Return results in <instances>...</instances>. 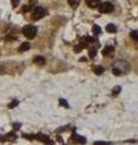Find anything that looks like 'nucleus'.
<instances>
[{
	"label": "nucleus",
	"instance_id": "1",
	"mask_svg": "<svg viewBox=\"0 0 138 145\" xmlns=\"http://www.w3.org/2000/svg\"><path fill=\"white\" fill-rule=\"evenodd\" d=\"M128 69H130V65H128L127 62L118 61V62H115V64L113 67V72L115 76H119L121 74H126V71H128Z\"/></svg>",
	"mask_w": 138,
	"mask_h": 145
},
{
	"label": "nucleus",
	"instance_id": "2",
	"mask_svg": "<svg viewBox=\"0 0 138 145\" xmlns=\"http://www.w3.org/2000/svg\"><path fill=\"white\" fill-rule=\"evenodd\" d=\"M23 138L29 139V140L36 139V140H39V142L45 143V144H47V145H53V143L51 142V139H50L47 135L43 134V133H38V134H23Z\"/></svg>",
	"mask_w": 138,
	"mask_h": 145
},
{
	"label": "nucleus",
	"instance_id": "3",
	"mask_svg": "<svg viewBox=\"0 0 138 145\" xmlns=\"http://www.w3.org/2000/svg\"><path fill=\"white\" fill-rule=\"evenodd\" d=\"M36 31H38L36 27L32 25V24L26 25L24 28L22 29V33L24 34V36H27L28 39H34V38H35V35H36Z\"/></svg>",
	"mask_w": 138,
	"mask_h": 145
},
{
	"label": "nucleus",
	"instance_id": "4",
	"mask_svg": "<svg viewBox=\"0 0 138 145\" xmlns=\"http://www.w3.org/2000/svg\"><path fill=\"white\" fill-rule=\"evenodd\" d=\"M45 16H46V10L44 7L38 6L32 11V18H33L34 21H38V20H40V18H43Z\"/></svg>",
	"mask_w": 138,
	"mask_h": 145
},
{
	"label": "nucleus",
	"instance_id": "5",
	"mask_svg": "<svg viewBox=\"0 0 138 145\" xmlns=\"http://www.w3.org/2000/svg\"><path fill=\"white\" fill-rule=\"evenodd\" d=\"M114 10V5L112 3H103L99 5V12L101 13H109Z\"/></svg>",
	"mask_w": 138,
	"mask_h": 145
},
{
	"label": "nucleus",
	"instance_id": "6",
	"mask_svg": "<svg viewBox=\"0 0 138 145\" xmlns=\"http://www.w3.org/2000/svg\"><path fill=\"white\" fill-rule=\"evenodd\" d=\"M16 139H17V135L15 134V131H12V132L7 133L5 135L0 134V142H15Z\"/></svg>",
	"mask_w": 138,
	"mask_h": 145
},
{
	"label": "nucleus",
	"instance_id": "7",
	"mask_svg": "<svg viewBox=\"0 0 138 145\" xmlns=\"http://www.w3.org/2000/svg\"><path fill=\"white\" fill-rule=\"evenodd\" d=\"M72 140L74 143H76V144H85L86 143V138L82 137V135L76 134V133H74V134L72 135Z\"/></svg>",
	"mask_w": 138,
	"mask_h": 145
},
{
	"label": "nucleus",
	"instance_id": "8",
	"mask_svg": "<svg viewBox=\"0 0 138 145\" xmlns=\"http://www.w3.org/2000/svg\"><path fill=\"white\" fill-rule=\"evenodd\" d=\"M86 4L87 6L91 7V8H96L101 5V0H86Z\"/></svg>",
	"mask_w": 138,
	"mask_h": 145
},
{
	"label": "nucleus",
	"instance_id": "9",
	"mask_svg": "<svg viewBox=\"0 0 138 145\" xmlns=\"http://www.w3.org/2000/svg\"><path fill=\"white\" fill-rule=\"evenodd\" d=\"M113 52H114L113 46H105L103 48V51H102V53L104 54V56H110V54H113Z\"/></svg>",
	"mask_w": 138,
	"mask_h": 145
},
{
	"label": "nucleus",
	"instance_id": "10",
	"mask_svg": "<svg viewBox=\"0 0 138 145\" xmlns=\"http://www.w3.org/2000/svg\"><path fill=\"white\" fill-rule=\"evenodd\" d=\"M30 48V45L28 42H24L22 44L20 47H18V52H24V51H28V50Z\"/></svg>",
	"mask_w": 138,
	"mask_h": 145
},
{
	"label": "nucleus",
	"instance_id": "11",
	"mask_svg": "<svg viewBox=\"0 0 138 145\" xmlns=\"http://www.w3.org/2000/svg\"><path fill=\"white\" fill-rule=\"evenodd\" d=\"M93 71L96 72V75H102L103 72H104V68L102 65H97V67H95Z\"/></svg>",
	"mask_w": 138,
	"mask_h": 145
},
{
	"label": "nucleus",
	"instance_id": "12",
	"mask_svg": "<svg viewBox=\"0 0 138 145\" xmlns=\"http://www.w3.org/2000/svg\"><path fill=\"white\" fill-rule=\"evenodd\" d=\"M34 63H38V64L43 65V64H45V58L41 57V56H36V57L34 58Z\"/></svg>",
	"mask_w": 138,
	"mask_h": 145
},
{
	"label": "nucleus",
	"instance_id": "13",
	"mask_svg": "<svg viewBox=\"0 0 138 145\" xmlns=\"http://www.w3.org/2000/svg\"><path fill=\"white\" fill-rule=\"evenodd\" d=\"M68 1V4L70 5L73 8H76L78 7V5L80 4V0H67Z\"/></svg>",
	"mask_w": 138,
	"mask_h": 145
},
{
	"label": "nucleus",
	"instance_id": "14",
	"mask_svg": "<svg viewBox=\"0 0 138 145\" xmlns=\"http://www.w3.org/2000/svg\"><path fill=\"white\" fill-rule=\"evenodd\" d=\"M92 31H93V34H95L96 36H97V35H99L101 33H102V29H101L97 24H95L93 27H92Z\"/></svg>",
	"mask_w": 138,
	"mask_h": 145
},
{
	"label": "nucleus",
	"instance_id": "15",
	"mask_svg": "<svg viewBox=\"0 0 138 145\" xmlns=\"http://www.w3.org/2000/svg\"><path fill=\"white\" fill-rule=\"evenodd\" d=\"M105 30H107L108 33H115V31H116V27H115L114 24H108Z\"/></svg>",
	"mask_w": 138,
	"mask_h": 145
},
{
	"label": "nucleus",
	"instance_id": "16",
	"mask_svg": "<svg viewBox=\"0 0 138 145\" xmlns=\"http://www.w3.org/2000/svg\"><path fill=\"white\" fill-rule=\"evenodd\" d=\"M120 92H121V86H115V87L113 88V91H112V94L113 96H118Z\"/></svg>",
	"mask_w": 138,
	"mask_h": 145
},
{
	"label": "nucleus",
	"instance_id": "17",
	"mask_svg": "<svg viewBox=\"0 0 138 145\" xmlns=\"http://www.w3.org/2000/svg\"><path fill=\"white\" fill-rule=\"evenodd\" d=\"M96 53H97V50H96L95 47H93V48H90V51H89V57H90V58H95V57H96Z\"/></svg>",
	"mask_w": 138,
	"mask_h": 145
},
{
	"label": "nucleus",
	"instance_id": "18",
	"mask_svg": "<svg viewBox=\"0 0 138 145\" xmlns=\"http://www.w3.org/2000/svg\"><path fill=\"white\" fill-rule=\"evenodd\" d=\"M131 38L135 40V41H138V30H133V31H131Z\"/></svg>",
	"mask_w": 138,
	"mask_h": 145
},
{
	"label": "nucleus",
	"instance_id": "19",
	"mask_svg": "<svg viewBox=\"0 0 138 145\" xmlns=\"http://www.w3.org/2000/svg\"><path fill=\"white\" fill-rule=\"evenodd\" d=\"M58 102H59V104H61V105H62V106H64V108H67V109L69 108V104L67 103V101H66V99H63V98H61V99H59V101H58Z\"/></svg>",
	"mask_w": 138,
	"mask_h": 145
},
{
	"label": "nucleus",
	"instance_id": "20",
	"mask_svg": "<svg viewBox=\"0 0 138 145\" xmlns=\"http://www.w3.org/2000/svg\"><path fill=\"white\" fill-rule=\"evenodd\" d=\"M17 105H18V101H16V99H15V101H12L10 104H9V108L12 109V108H15V106H17Z\"/></svg>",
	"mask_w": 138,
	"mask_h": 145
},
{
	"label": "nucleus",
	"instance_id": "21",
	"mask_svg": "<svg viewBox=\"0 0 138 145\" xmlns=\"http://www.w3.org/2000/svg\"><path fill=\"white\" fill-rule=\"evenodd\" d=\"M93 145H112V143H108V142H95Z\"/></svg>",
	"mask_w": 138,
	"mask_h": 145
},
{
	"label": "nucleus",
	"instance_id": "22",
	"mask_svg": "<svg viewBox=\"0 0 138 145\" xmlns=\"http://www.w3.org/2000/svg\"><path fill=\"white\" fill-rule=\"evenodd\" d=\"M12 126H13V131H16V129H18L21 127V123H13Z\"/></svg>",
	"mask_w": 138,
	"mask_h": 145
},
{
	"label": "nucleus",
	"instance_id": "23",
	"mask_svg": "<svg viewBox=\"0 0 138 145\" xmlns=\"http://www.w3.org/2000/svg\"><path fill=\"white\" fill-rule=\"evenodd\" d=\"M12 1V6H17L18 3H20V0H11Z\"/></svg>",
	"mask_w": 138,
	"mask_h": 145
},
{
	"label": "nucleus",
	"instance_id": "24",
	"mask_svg": "<svg viewBox=\"0 0 138 145\" xmlns=\"http://www.w3.org/2000/svg\"><path fill=\"white\" fill-rule=\"evenodd\" d=\"M29 8H30V5H27L23 7V12H27V11H29Z\"/></svg>",
	"mask_w": 138,
	"mask_h": 145
},
{
	"label": "nucleus",
	"instance_id": "25",
	"mask_svg": "<svg viewBox=\"0 0 138 145\" xmlns=\"http://www.w3.org/2000/svg\"><path fill=\"white\" fill-rule=\"evenodd\" d=\"M4 70H3V64H0V74H3Z\"/></svg>",
	"mask_w": 138,
	"mask_h": 145
}]
</instances>
